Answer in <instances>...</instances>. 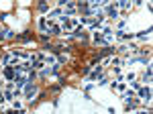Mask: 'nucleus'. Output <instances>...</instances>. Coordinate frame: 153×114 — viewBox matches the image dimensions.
I'll use <instances>...</instances> for the list:
<instances>
[{"label":"nucleus","mask_w":153,"mask_h":114,"mask_svg":"<svg viewBox=\"0 0 153 114\" xmlns=\"http://www.w3.org/2000/svg\"><path fill=\"white\" fill-rule=\"evenodd\" d=\"M23 94H25V98H27V100H33V98L37 96V86L33 84V81H29V84L23 88Z\"/></svg>","instance_id":"obj_1"},{"label":"nucleus","mask_w":153,"mask_h":114,"mask_svg":"<svg viewBox=\"0 0 153 114\" xmlns=\"http://www.w3.org/2000/svg\"><path fill=\"white\" fill-rule=\"evenodd\" d=\"M139 98L145 100L147 106H149V104H151V88H149V86H141V88H139Z\"/></svg>","instance_id":"obj_2"},{"label":"nucleus","mask_w":153,"mask_h":114,"mask_svg":"<svg viewBox=\"0 0 153 114\" xmlns=\"http://www.w3.org/2000/svg\"><path fill=\"white\" fill-rule=\"evenodd\" d=\"M104 16H108V19H114L117 21L118 16H120V12H118V8L114 6V4H106V14Z\"/></svg>","instance_id":"obj_3"},{"label":"nucleus","mask_w":153,"mask_h":114,"mask_svg":"<svg viewBox=\"0 0 153 114\" xmlns=\"http://www.w3.org/2000/svg\"><path fill=\"white\" fill-rule=\"evenodd\" d=\"M2 73H4V78H6L8 81H12L14 78H16V73H19V71H16V69L12 67V65H4V69H2Z\"/></svg>","instance_id":"obj_4"},{"label":"nucleus","mask_w":153,"mask_h":114,"mask_svg":"<svg viewBox=\"0 0 153 114\" xmlns=\"http://www.w3.org/2000/svg\"><path fill=\"white\" fill-rule=\"evenodd\" d=\"M61 33H63V29H61V24L53 23L51 27H49V35H61Z\"/></svg>","instance_id":"obj_5"},{"label":"nucleus","mask_w":153,"mask_h":114,"mask_svg":"<svg viewBox=\"0 0 153 114\" xmlns=\"http://www.w3.org/2000/svg\"><path fill=\"white\" fill-rule=\"evenodd\" d=\"M149 80H151V65H147L145 73H143V81H149Z\"/></svg>","instance_id":"obj_6"},{"label":"nucleus","mask_w":153,"mask_h":114,"mask_svg":"<svg viewBox=\"0 0 153 114\" xmlns=\"http://www.w3.org/2000/svg\"><path fill=\"white\" fill-rule=\"evenodd\" d=\"M100 73H102V65H98V67H96V71L92 73V76H90V80H96V78L100 76Z\"/></svg>","instance_id":"obj_7"},{"label":"nucleus","mask_w":153,"mask_h":114,"mask_svg":"<svg viewBox=\"0 0 153 114\" xmlns=\"http://www.w3.org/2000/svg\"><path fill=\"white\" fill-rule=\"evenodd\" d=\"M39 10H41V12H47L49 10V4H47V2H39Z\"/></svg>","instance_id":"obj_8"},{"label":"nucleus","mask_w":153,"mask_h":114,"mask_svg":"<svg viewBox=\"0 0 153 114\" xmlns=\"http://www.w3.org/2000/svg\"><path fill=\"white\" fill-rule=\"evenodd\" d=\"M149 33H151V31H147V33H141V35H137V37H139L141 41H147V39H149Z\"/></svg>","instance_id":"obj_9"},{"label":"nucleus","mask_w":153,"mask_h":114,"mask_svg":"<svg viewBox=\"0 0 153 114\" xmlns=\"http://www.w3.org/2000/svg\"><path fill=\"white\" fill-rule=\"evenodd\" d=\"M139 114H151L149 110H139Z\"/></svg>","instance_id":"obj_10"}]
</instances>
